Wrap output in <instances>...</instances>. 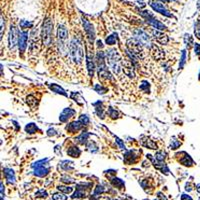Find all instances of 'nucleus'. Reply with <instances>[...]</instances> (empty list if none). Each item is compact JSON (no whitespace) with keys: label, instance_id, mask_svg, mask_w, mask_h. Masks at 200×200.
I'll use <instances>...</instances> for the list:
<instances>
[{"label":"nucleus","instance_id":"f257e3e1","mask_svg":"<svg viewBox=\"0 0 200 200\" xmlns=\"http://www.w3.org/2000/svg\"><path fill=\"white\" fill-rule=\"evenodd\" d=\"M69 52L72 60L76 64H79L83 60V46L82 43L79 41V39L76 37L72 38L69 44Z\"/></svg>","mask_w":200,"mask_h":200},{"label":"nucleus","instance_id":"f03ea898","mask_svg":"<svg viewBox=\"0 0 200 200\" xmlns=\"http://www.w3.org/2000/svg\"><path fill=\"white\" fill-rule=\"evenodd\" d=\"M57 37H58V48L61 54H65L68 51V31L64 25H59L57 29Z\"/></svg>","mask_w":200,"mask_h":200},{"label":"nucleus","instance_id":"7ed1b4c3","mask_svg":"<svg viewBox=\"0 0 200 200\" xmlns=\"http://www.w3.org/2000/svg\"><path fill=\"white\" fill-rule=\"evenodd\" d=\"M107 61L109 64L110 68L115 74H118L120 71V57L119 54L117 53L116 50L110 49L109 51H107Z\"/></svg>","mask_w":200,"mask_h":200},{"label":"nucleus","instance_id":"20e7f679","mask_svg":"<svg viewBox=\"0 0 200 200\" xmlns=\"http://www.w3.org/2000/svg\"><path fill=\"white\" fill-rule=\"evenodd\" d=\"M52 24L51 19L47 18L42 25V41L45 46H49L52 42Z\"/></svg>","mask_w":200,"mask_h":200},{"label":"nucleus","instance_id":"39448f33","mask_svg":"<svg viewBox=\"0 0 200 200\" xmlns=\"http://www.w3.org/2000/svg\"><path fill=\"white\" fill-rule=\"evenodd\" d=\"M47 161H48V159H42L34 163L32 165V167L34 168V174L39 176V177H43V176L48 174L49 167L48 164H47Z\"/></svg>","mask_w":200,"mask_h":200},{"label":"nucleus","instance_id":"423d86ee","mask_svg":"<svg viewBox=\"0 0 200 200\" xmlns=\"http://www.w3.org/2000/svg\"><path fill=\"white\" fill-rule=\"evenodd\" d=\"M97 63H98V73H99V77L101 78H110L109 72L106 69V66L104 64V54L103 52L99 51L97 53Z\"/></svg>","mask_w":200,"mask_h":200},{"label":"nucleus","instance_id":"0eeeda50","mask_svg":"<svg viewBox=\"0 0 200 200\" xmlns=\"http://www.w3.org/2000/svg\"><path fill=\"white\" fill-rule=\"evenodd\" d=\"M135 38L140 43V45H143V46H146V47H152L148 35L145 32H143L142 30H136Z\"/></svg>","mask_w":200,"mask_h":200},{"label":"nucleus","instance_id":"6e6552de","mask_svg":"<svg viewBox=\"0 0 200 200\" xmlns=\"http://www.w3.org/2000/svg\"><path fill=\"white\" fill-rule=\"evenodd\" d=\"M142 15L145 17V19H146V21L149 23L150 25H152L154 28H156V29H159V30H163L165 29V25L162 24L161 22H159L158 20H156L155 18H154L153 16H152L151 14H149L148 11H143L142 12Z\"/></svg>","mask_w":200,"mask_h":200},{"label":"nucleus","instance_id":"1a4fd4ad","mask_svg":"<svg viewBox=\"0 0 200 200\" xmlns=\"http://www.w3.org/2000/svg\"><path fill=\"white\" fill-rule=\"evenodd\" d=\"M19 38H20V35H19V31L17 30V28L15 26H12L10 27V33H9V45L10 48L13 49L15 46H16L17 42H19Z\"/></svg>","mask_w":200,"mask_h":200},{"label":"nucleus","instance_id":"9d476101","mask_svg":"<svg viewBox=\"0 0 200 200\" xmlns=\"http://www.w3.org/2000/svg\"><path fill=\"white\" fill-rule=\"evenodd\" d=\"M150 5H151V7L153 8L155 11L161 13V14L165 15V16H168V17H172V15L169 13L168 10L166 9V8L163 6V4L159 3V2H150Z\"/></svg>","mask_w":200,"mask_h":200},{"label":"nucleus","instance_id":"9b49d317","mask_svg":"<svg viewBox=\"0 0 200 200\" xmlns=\"http://www.w3.org/2000/svg\"><path fill=\"white\" fill-rule=\"evenodd\" d=\"M82 22H83V26H84V29H85L86 34L88 35V37H89V39H90L91 42H92V41L94 40V37H95V32H94V29H93V26L91 25L86 19H83Z\"/></svg>","mask_w":200,"mask_h":200},{"label":"nucleus","instance_id":"f8f14e48","mask_svg":"<svg viewBox=\"0 0 200 200\" xmlns=\"http://www.w3.org/2000/svg\"><path fill=\"white\" fill-rule=\"evenodd\" d=\"M27 40H28V33L27 32H22L20 33V38H19V42H18V46H19V50L20 52H24L26 49V46H27Z\"/></svg>","mask_w":200,"mask_h":200},{"label":"nucleus","instance_id":"ddd939ff","mask_svg":"<svg viewBox=\"0 0 200 200\" xmlns=\"http://www.w3.org/2000/svg\"><path fill=\"white\" fill-rule=\"evenodd\" d=\"M75 114V111L71 108H65L62 111V113L60 114V121L62 122H66L70 117H72L73 115Z\"/></svg>","mask_w":200,"mask_h":200},{"label":"nucleus","instance_id":"4468645a","mask_svg":"<svg viewBox=\"0 0 200 200\" xmlns=\"http://www.w3.org/2000/svg\"><path fill=\"white\" fill-rule=\"evenodd\" d=\"M152 33H153L154 37L156 38V40L159 43H161V44H166L168 42V37L165 34H163L159 31H156V30H152Z\"/></svg>","mask_w":200,"mask_h":200},{"label":"nucleus","instance_id":"2eb2a0df","mask_svg":"<svg viewBox=\"0 0 200 200\" xmlns=\"http://www.w3.org/2000/svg\"><path fill=\"white\" fill-rule=\"evenodd\" d=\"M123 65H124L123 71L125 72V74L127 76H129V77H134V70H133V65H132V62L124 61L123 62Z\"/></svg>","mask_w":200,"mask_h":200},{"label":"nucleus","instance_id":"dca6fc26","mask_svg":"<svg viewBox=\"0 0 200 200\" xmlns=\"http://www.w3.org/2000/svg\"><path fill=\"white\" fill-rule=\"evenodd\" d=\"M87 69L89 75L93 76V73H94V63H93V59L91 57V54L89 51H87Z\"/></svg>","mask_w":200,"mask_h":200},{"label":"nucleus","instance_id":"f3484780","mask_svg":"<svg viewBox=\"0 0 200 200\" xmlns=\"http://www.w3.org/2000/svg\"><path fill=\"white\" fill-rule=\"evenodd\" d=\"M4 174H5V177L10 183H14L15 182V176H14V172H13L12 169L9 168H5L4 169Z\"/></svg>","mask_w":200,"mask_h":200},{"label":"nucleus","instance_id":"a211bd4d","mask_svg":"<svg viewBox=\"0 0 200 200\" xmlns=\"http://www.w3.org/2000/svg\"><path fill=\"white\" fill-rule=\"evenodd\" d=\"M80 128H81V123H80L79 121H77V122H72L67 126V130H69L70 132L78 131Z\"/></svg>","mask_w":200,"mask_h":200},{"label":"nucleus","instance_id":"6ab92c4d","mask_svg":"<svg viewBox=\"0 0 200 200\" xmlns=\"http://www.w3.org/2000/svg\"><path fill=\"white\" fill-rule=\"evenodd\" d=\"M80 153H81V151L75 146L70 147V148L67 150V154L70 156H72V157H78V156L80 155Z\"/></svg>","mask_w":200,"mask_h":200},{"label":"nucleus","instance_id":"aec40b11","mask_svg":"<svg viewBox=\"0 0 200 200\" xmlns=\"http://www.w3.org/2000/svg\"><path fill=\"white\" fill-rule=\"evenodd\" d=\"M50 89H51L52 91H54V92L58 93V94H62V95H64V96H67L65 91L63 90L59 85H57V84H52V85H50Z\"/></svg>","mask_w":200,"mask_h":200},{"label":"nucleus","instance_id":"412c9836","mask_svg":"<svg viewBox=\"0 0 200 200\" xmlns=\"http://www.w3.org/2000/svg\"><path fill=\"white\" fill-rule=\"evenodd\" d=\"M180 162H181L183 165H185V166H188V165L189 166H191V165L193 164L192 159H191V157L189 155H187V154H185V156L180 160Z\"/></svg>","mask_w":200,"mask_h":200},{"label":"nucleus","instance_id":"4be33fe9","mask_svg":"<svg viewBox=\"0 0 200 200\" xmlns=\"http://www.w3.org/2000/svg\"><path fill=\"white\" fill-rule=\"evenodd\" d=\"M37 126H36L34 123H30V124L26 125L25 127V130L26 132H28V133H35L36 131H37Z\"/></svg>","mask_w":200,"mask_h":200},{"label":"nucleus","instance_id":"5701e85b","mask_svg":"<svg viewBox=\"0 0 200 200\" xmlns=\"http://www.w3.org/2000/svg\"><path fill=\"white\" fill-rule=\"evenodd\" d=\"M116 40H117L116 34H112L111 36H109V37L106 39V43L109 45H114L115 43H116Z\"/></svg>","mask_w":200,"mask_h":200},{"label":"nucleus","instance_id":"b1692460","mask_svg":"<svg viewBox=\"0 0 200 200\" xmlns=\"http://www.w3.org/2000/svg\"><path fill=\"white\" fill-rule=\"evenodd\" d=\"M194 32H195V35H196V37L200 39V19L199 20H197L196 22H195V25H194Z\"/></svg>","mask_w":200,"mask_h":200},{"label":"nucleus","instance_id":"393cba45","mask_svg":"<svg viewBox=\"0 0 200 200\" xmlns=\"http://www.w3.org/2000/svg\"><path fill=\"white\" fill-rule=\"evenodd\" d=\"M184 41H185V43H186V45H187L188 48H190L191 45L193 44V39H192V37H191V35H189V34H185Z\"/></svg>","mask_w":200,"mask_h":200},{"label":"nucleus","instance_id":"a878e982","mask_svg":"<svg viewBox=\"0 0 200 200\" xmlns=\"http://www.w3.org/2000/svg\"><path fill=\"white\" fill-rule=\"evenodd\" d=\"M58 189H59V191L65 193V194H69V193H71L73 191V188L66 187V186H58Z\"/></svg>","mask_w":200,"mask_h":200},{"label":"nucleus","instance_id":"bb28decb","mask_svg":"<svg viewBox=\"0 0 200 200\" xmlns=\"http://www.w3.org/2000/svg\"><path fill=\"white\" fill-rule=\"evenodd\" d=\"M52 198L54 200H66L67 197L64 194H62V193H54L52 195Z\"/></svg>","mask_w":200,"mask_h":200},{"label":"nucleus","instance_id":"cd10ccee","mask_svg":"<svg viewBox=\"0 0 200 200\" xmlns=\"http://www.w3.org/2000/svg\"><path fill=\"white\" fill-rule=\"evenodd\" d=\"M81 197H85V193L83 192V191H81L80 189H77L76 190V192L73 194V196H72V198H81Z\"/></svg>","mask_w":200,"mask_h":200},{"label":"nucleus","instance_id":"c85d7f7f","mask_svg":"<svg viewBox=\"0 0 200 200\" xmlns=\"http://www.w3.org/2000/svg\"><path fill=\"white\" fill-rule=\"evenodd\" d=\"M87 138H88V133H82L79 137L76 138V140H77L78 142H80V143H84L86 140H87Z\"/></svg>","mask_w":200,"mask_h":200},{"label":"nucleus","instance_id":"c756f323","mask_svg":"<svg viewBox=\"0 0 200 200\" xmlns=\"http://www.w3.org/2000/svg\"><path fill=\"white\" fill-rule=\"evenodd\" d=\"M79 122L83 125H87L89 123V118H88L87 115H81L79 118Z\"/></svg>","mask_w":200,"mask_h":200},{"label":"nucleus","instance_id":"7c9ffc66","mask_svg":"<svg viewBox=\"0 0 200 200\" xmlns=\"http://www.w3.org/2000/svg\"><path fill=\"white\" fill-rule=\"evenodd\" d=\"M20 27L25 29V28H30L32 27V23L31 22H28L27 20H21L20 21Z\"/></svg>","mask_w":200,"mask_h":200},{"label":"nucleus","instance_id":"2f4dec72","mask_svg":"<svg viewBox=\"0 0 200 200\" xmlns=\"http://www.w3.org/2000/svg\"><path fill=\"white\" fill-rule=\"evenodd\" d=\"M164 158H165V153H164V152H157V153H156L155 159L157 160V161L162 162L163 160H164Z\"/></svg>","mask_w":200,"mask_h":200},{"label":"nucleus","instance_id":"473e14b6","mask_svg":"<svg viewBox=\"0 0 200 200\" xmlns=\"http://www.w3.org/2000/svg\"><path fill=\"white\" fill-rule=\"evenodd\" d=\"M185 58H186V51L183 50V51H182V55H181V60H180V64H179L180 69H181L182 67L184 66V64H185Z\"/></svg>","mask_w":200,"mask_h":200},{"label":"nucleus","instance_id":"72a5a7b5","mask_svg":"<svg viewBox=\"0 0 200 200\" xmlns=\"http://www.w3.org/2000/svg\"><path fill=\"white\" fill-rule=\"evenodd\" d=\"M35 196L36 197H39V198H43V197L45 198V197L47 196V192L44 190V189H40L38 192H36Z\"/></svg>","mask_w":200,"mask_h":200},{"label":"nucleus","instance_id":"f704fd0d","mask_svg":"<svg viewBox=\"0 0 200 200\" xmlns=\"http://www.w3.org/2000/svg\"><path fill=\"white\" fill-rule=\"evenodd\" d=\"M27 103L29 104V105L33 106L34 104L36 103V100L34 99V97H32V96H28V97H27Z\"/></svg>","mask_w":200,"mask_h":200},{"label":"nucleus","instance_id":"c9c22d12","mask_svg":"<svg viewBox=\"0 0 200 200\" xmlns=\"http://www.w3.org/2000/svg\"><path fill=\"white\" fill-rule=\"evenodd\" d=\"M109 115L112 117V118H115V117H117L118 113H117L116 110H114V109H112V108H110V109H109Z\"/></svg>","mask_w":200,"mask_h":200},{"label":"nucleus","instance_id":"e433bc0d","mask_svg":"<svg viewBox=\"0 0 200 200\" xmlns=\"http://www.w3.org/2000/svg\"><path fill=\"white\" fill-rule=\"evenodd\" d=\"M194 51H195V54H196V55H198V56H200V44H195L194 45Z\"/></svg>","mask_w":200,"mask_h":200},{"label":"nucleus","instance_id":"4c0bfd02","mask_svg":"<svg viewBox=\"0 0 200 200\" xmlns=\"http://www.w3.org/2000/svg\"><path fill=\"white\" fill-rule=\"evenodd\" d=\"M171 142H173V144H171V147H172V149H176L180 145L179 141H177V142H176V140H172Z\"/></svg>","mask_w":200,"mask_h":200},{"label":"nucleus","instance_id":"58836bf2","mask_svg":"<svg viewBox=\"0 0 200 200\" xmlns=\"http://www.w3.org/2000/svg\"><path fill=\"white\" fill-rule=\"evenodd\" d=\"M61 180L63 182H65V183H73V182H74L71 178H68V177H63L61 178Z\"/></svg>","mask_w":200,"mask_h":200},{"label":"nucleus","instance_id":"ea45409f","mask_svg":"<svg viewBox=\"0 0 200 200\" xmlns=\"http://www.w3.org/2000/svg\"><path fill=\"white\" fill-rule=\"evenodd\" d=\"M181 200H192V198H191V197L187 194H182Z\"/></svg>","mask_w":200,"mask_h":200},{"label":"nucleus","instance_id":"a19ab883","mask_svg":"<svg viewBox=\"0 0 200 200\" xmlns=\"http://www.w3.org/2000/svg\"><path fill=\"white\" fill-rule=\"evenodd\" d=\"M101 192H103V187H102V186H98L96 190H95V195L98 194V193H101Z\"/></svg>","mask_w":200,"mask_h":200},{"label":"nucleus","instance_id":"79ce46f5","mask_svg":"<svg viewBox=\"0 0 200 200\" xmlns=\"http://www.w3.org/2000/svg\"><path fill=\"white\" fill-rule=\"evenodd\" d=\"M116 141H117V143H118L119 145H120V147H121V149H124L125 147H124V144L122 143V141L120 140L119 138H116Z\"/></svg>","mask_w":200,"mask_h":200},{"label":"nucleus","instance_id":"37998d69","mask_svg":"<svg viewBox=\"0 0 200 200\" xmlns=\"http://www.w3.org/2000/svg\"><path fill=\"white\" fill-rule=\"evenodd\" d=\"M196 190L198 191V192L200 193V183H199V184H197V186H196Z\"/></svg>","mask_w":200,"mask_h":200},{"label":"nucleus","instance_id":"c03bdc74","mask_svg":"<svg viewBox=\"0 0 200 200\" xmlns=\"http://www.w3.org/2000/svg\"><path fill=\"white\" fill-rule=\"evenodd\" d=\"M199 80H200V73H199Z\"/></svg>","mask_w":200,"mask_h":200},{"label":"nucleus","instance_id":"a18cd8bd","mask_svg":"<svg viewBox=\"0 0 200 200\" xmlns=\"http://www.w3.org/2000/svg\"><path fill=\"white\" fill-rule=\"evenodd\" d=\"M175 1H178V0H175Z\"/></svg>","mask_w":200,"mask_h":200},{"label":"nucleus","instance_id":"49530a36","mask_svg":"<svg viewBox=\"0 0 200 200\" xmlns=\"http://www.w3.org/2000/svg\"><path fill=\"white\" fill-rule=\"evenodd\" d=\"M76 200H78V199H76Z\"/></svg>","mask_w":200,"mask_h":200}]
</instances>
